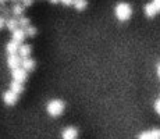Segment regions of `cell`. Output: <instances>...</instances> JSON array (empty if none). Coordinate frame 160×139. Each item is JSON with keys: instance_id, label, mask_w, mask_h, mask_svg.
Here are the masks:
<instances>
[{"instance_id": "obj_1", "label": "cell", "mask_w": 160, "mask_h": 139, "mask_svg": "<svg viewBox=\"0 0 160 139\" xmlns=\"http://www.w3.org/2000/svg\"><path fill=\"white\" fill-rule=\"evenodd\" d=\"M114 14H116V18L118 21H122V22H124V21H128L132 15V7L128 4V3L121 2L116 6Z\"/></svg>"}, {"instance_id": "obj_2", "label": "cell", "mask_w": 160, "mask_h": 139, "mask_svg": "<svg viewBox=\"0 0 160 139\" xmlns=\"http://www.w3.org/2000/svg\"><path fill=\"white\" fill-rule=\"evenodd\" d=\"M64 107H66V104H64L63 100H58V99H54V100H50L48 103V106H46V111H48L49 116L52 117H58L61 113L64 111Z\"/></svg>"}, {"instance_id": "obj_3", "label": "cell", "mask_w": 160, "mask_h": 139, "mask_svg": "<svg viewBox=\"0 0 160 139\" xmlns=\"http://www.w3.org/2000/svg\"><path fill=\"white\" fill-rule=\"evenodd\" d=\"M21 63H22V57L20 54H8L7 66L10 70H15L18 67H21Z\"/></svg>"}, {"instance_id": "obj_4", "label": "cell", "mask_w": 160, "mask_h": 139, "mask_svg": "<svg viewBox=\"0 0 160 139\" xmlns=\"http://www.w3.org/2000/svg\"><path fill=\"white\" fill-rule=\"evenodd\" d=\"M27 72H28V71L24 70L22 67H18V68H15V70H11V77H13L14 81L24 83L27 79Z\"/></svg>"}, {"instance_id": "obj_5", "label": "cell", "mask_w": 160, "mask_h": 139, "mask_svg": "<svg viewBox=\"0 0 160 139\" xmlns=\"http://www.w3.org/2000/svg\"><path fill=\"white\" fill-rule=\"evenodd\" d=\"M17 99H18V95L11 91V89L7 92H4V95H3V100H4V103L7 104V106H13V104H15L17 103Z\"/></svg>"}, {"instance_id": "obj_6", "label": "cell", "mask_w": 160, "mask_h": 139, "mask_svg": "<svg viewBox=\"0 0 160 139\" xmlns=\"http://www.w3.org/2000/svg\"><path fill=\"white\" fill-rule=\"evenodd\" d=\"M78 137V131L74 127H67L61 132V139H77Z\"/></svg>"}, {"instance_id": "obj_7", "label": "cell", "mask_w": 160, "mask_h": 139, "mask_svg": "<svg viewBox=\"0 0 160 139\" xmlns=\"http://www.w3.org/2000/svg\"><path fill=\"white\" fill-rule=\"evenodd\" d=\"M25 36H27L25 29H24V28H20V27H18L17 29H14L13 33H11V38H13L14 41H17L18 43L22 42L24 39H25Z\"/></svg>"}, {"instance_id": "obj_8", "label": "cell", "mask_w": 160, "mask_h": 139, "mask_svg": "<svg viewBox=\"0 0 160 139\" xmlns=\"http://www.w3.org/2000/svg\"><path fill=\"white\" fill-rule=\"evenodd\" d=\"M6 50H7L8 54H18V50H20V43L14 39H11L10 42L6 45Z\"/></svg>"}, {"instance_id": "obj_9", "label": "cell", "mask_w": 160, "mask_h": 139, "mask_svg": "<svg viewBox=\"0 0 160 139\" xmlns=\"http://www.w3.org/2000/svg\"><path fill=\"white\" fill-rule=\"evenodd\" d=\"M35 66H36V63H35V60H33V58H31V57L22 58L21 67H22L24 70H27V71H33V70H35Z\"/></svg>"}, {"instance_id": "obj_10", "label": "cell", "mask_w": 160, "mask_h": 139, "mask_svg": "<svg viewBox=\"0 0 160 139\" xmlns=\"http://www.w3.org/2000/svg\"><path fill=\"white\" fill-rule=\"evenodd\" d=\"M143 13H145L146 17L152 18V17H155V15L158 14L159 11L156 10V7L153 6V3L150 2V3H148V4H145V7H143Z\"/></svg>"}, {"instance_id": "obj_11", "label": "cell", "mask_w": 160, "mask_h": 139, "mask_svg": "<svg viewBox=\"0 0 160 139\" xmlns=\"http://www.w3.org/2000/svg\"><path fill=\"white\" fill-rule=\"evenodd\" d=\"M6 27L8 28V29L13 32L14 29H17L18 27V18H14V17H8V18H6Z\"/></svg>"}, {"instance_id": "obj_12", "label": "cell", "mask_w": 160, "mask_h": 139, "mask_svg": "<svg viewBox=\"0 0 160 139\" xmlns=\"http://www.w3.org/2000/svg\"><path fill=\"white\" fill-rule=\"evenodd\" d=\"M10 89L13 92H15L17 95H20V93H22L24 92V83H21V82H18V81H11L10 83Z\"/></svg>"}, {"instance_id": "obj_13", "label": "cell", "mask_w": 160, "mask_h": 139, "mask_svg": "<svg viewBox=\"0 0 160 139\" xmlns=\"http://www.w3.org/2000/svg\"><path fill=\"white\" fill-rule=\"evenodd\" d=\"M31 52H32V47H31L29 45H21L20 50H18V54H20L22 58H27L31 56Z\"/></svg>"}, {"instance_id": "obj_14", "label": "cell", "mask_w": 160, "mask_h": 139, "mask_svg": "<svg viewBox=\"0 0 160 139\" xmlns=\"http://www.w3.org/2000/svg\"><path fill=\"white\" fill-rule=\"evenodd\" d=\"M11 13H13L15 17H21L24 14V4H20V3H15V4L11 7Z\"/></svg>"}, {"instance_id": "obj_15", "label": "cell", "mask_w": 160, "mask_h": 139, "mask_svg": "<svg viewBox=\"0 0 160 139\" xmlns=\"http://www.w3.org/2000/svg\"><path fill=\"white\" fill-rule=\"evenodd\" d=\"M72 6L75 7V10L82 11L84 8H87L88 3H87V0H74V4Z\"/></svg>"}, {"instance_id": "obj_16", "label": "cell", "mask_w": 160, "mask_h": 139, "mask_svg": "<svg viewBox=\"0 0 160 139\" xmlns=\"http://www.w3.org/2000/svg\"><path fill=\"white\" fill-rule=\"evenodd\" d=\"M18 25H20V28H24V29H25L28 25H31V20L28 17L21 15V17H18Z\"/></svg>"}, {"instance_id": "obj_17", "label": "cell", "mask_w": 160, "mask_h": 139, "mask_svg": "<svg viewBox=\"0 0 160 139\" xmlns=\"http://www.w3.org/2000/svg\"><path fill=\"white\" fill-rule=\"evenodd\" d=\"M36 32H38V31H36V28L33 27V25H28L25 28V33H27V36H31V38H33V36L36 35Z\"/></svg>"}, {"instance_id": "obj_18", "label": "cell", "mask_w": 160, "mask_h": 139, "mask_svg": "<svg viewBox=\"0 0 160 139\" xmlns=\"http://www.w3.org/2000/svg\"><path fill=\"white\" fill-rule=\"evenodd\" d=\"M152 135V139H160V128H153L152 131H149Z\"/></svg>"}, {"instance_id": "obj_19", "label": "cell", "mask_w": 160, "mask_h": 139, "mask_svg": "<svg viewBox=\"0 0 160 139\" xmlns=\"http://www.w3.org/2000/svg\"><path fill=\"white\" fill-rule=\"evenodd\" d=\"M0 11H2L3 17H4V18H8V14L11 13V8H7V7H2V8H0Z\"/></svg>"}, {"instance_id": "obj_20", "label": "cell", "mask_w": 160, "mask_h": 139, "mask_svg": "<svg viewBox=\"0 0 160 139\" xmlns=\"http://www.w3.org/2000/svg\"><path fill=\"white\" fill-rule=\"evenodd\" d=\"M138 139H152V135H150V132H142V134H139Z\"/></svg>"}, {"instance_id": "obj_21", "label": "cell", "mask_w": 160, "mask_h": 139, "mask_svg": "<svg viewBox=\"0 0 160 139\" xmlns=\"http://www.w3.org/2000/svg\"><path fill=\"white\" fill-rule=\"evenodd\" d=\"M21 4H24V7H29L33 4V0H21Z\"/></svg>"}, {"instance_id": "obj_22", "label": "cell", "mask_w": 160, "mask_h": 139, "mask_svg": "<svg viewBox=\"0 0 160 139\" xmlns=\"http://www.w3.org/2000/svg\"><path fill=\"white\" fill-rule=\"evenodd\" d=\"M155 110H156V113L160 116V99H158V100L155 102Z\"/></svg>"}, {"instance_id": "obj_23", "label": "cell", "mask_w": 160, "mask_h": 139, "mask_svg": "<svg viewBox=\"0 0 160 139\" xmlns=\"http://www.w3.org/2000/svg\"><path fill=\"white\" fill-rule=\"evenodd\" d=\"M152 3H153V6L156 7V10L160 13V0H152Z\"/></svg>"}, {"instance_id": "obj_24", "label": "cell", "mask_w": 160, "mask_h": 139, "mask_svg": "<svg viewBox=\"0 0 160 139\" xmlns=\"http://www.w3.org/2000/svg\"><path fill=\"white\" fill-rule=\"evenodd\" d=\"M64 6H72L74 4V0H60Z\"/></svg>"}, {"instance_id": "obj_25", "label": "cell", "mask_w": 160, "mask_h": 139, "mask_svg": "<svg viewBox=\"0 0 160 139\" xmlns=\"http://www.w3.org/2000/svg\"><path fill=\"white\" fill-rule=\"evenodd\" d=\"M3 27H6V18L3 17V15H0V29H2Z\"/></svg>"}, {"instance_id": "obj_26", "label": "cell", "mask_w": 160, "mask_h": 139, "mask_svg": "<svg viewBox=\"0 0 160 139\" xmlns=\"http://www.w3.org/2000/svg\"><path fill=\"white\" fill-rule=\"evenodd\" d=\"M158 75H159V78H160V63L158 64Z\"/></svg>"}, {"instance_id": "obj_27", "label": "cell", "mask_w": 160, "mask_h": 139, "mask_svg": "<svg viewBox=\"0 0 160 139\" xmlns=\"http://www.w3.org/2000/svg\"><path fill=\"white\" fill-rule=\"evenodd\" d=\"M49 2H50V3H53V4H56V3H58V2H60V0H49Z\"/></svg>"}, {"instance_id": "obj_28", "label": "cell", "mask_w": 160, "mask_h": 139, "mask_svg": "<svg viewBox=\"0 0 160 139\" xmlns=\"http://www.w3.org/2000/svg\"><path fill=\"white\" fill-rule=\"evenodd\" d=\"M6 2H7V0H0V4H4Z\"/></svg>"}, {"instance_id": "obj_29", "label": "cell", "mask_w": 160, "mask_h": 139, "mask_svg": "<svg viewBox=\"0 0 160 139\" xmlns=\"http://www.w3.org/2000/svg\"><path fill=\"white\" fill-rule=\"evenodd\" d=\"M13 2H17V0H13Z\"/></svg>"}]
</instances>
